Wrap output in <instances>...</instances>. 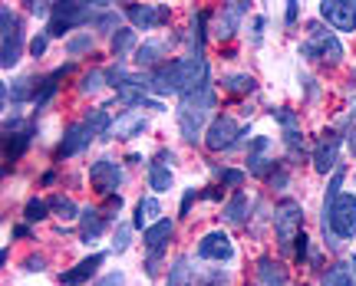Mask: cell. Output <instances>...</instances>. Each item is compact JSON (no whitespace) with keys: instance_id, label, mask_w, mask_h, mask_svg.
Here are the masks:
<instances>
[{"instance_id":"obj_1","label":"cell","mask_w":356,"mask_h":286,"mask_svg":"<svg viewBox=\"0 0 356 286\" xmlns=\"http://www.w3.org/2000/svg\"><path fill=\"white\" fill-rule=\"evenodd\" d=\"M211 109H215V86H211V79L181 96L178 128H181V138H185V142H198V138H202V128H204V122H208V112H211Z\"/></svg>"},{"instance_id":"obj_2","label":"cell","mask_w":356,"mask_h":286,"mask_svg":"<svg viewBox=\"0 0 356 286\" xmlns=\"http://www.w3.org/2000/svg\"><path fill=\"white\" fill-rule=\"evenodd\" d=\"M356 234V198L353 194H340L333 204H323V237L327 247H340V240Z\"/></svg>"},{"instance_id":"obj_3","label":"cell","mask_w":356,"mask_h":286,"mask_svg":"<svg viewBox=\"0 0 356 286\" xmlns=\"http://www.w3.org/2000/svg\"><path fill=\"white\" fill-rule=\"evenodd\" d=\"M106 7V3H76V0H66V3H53V13H50V30L47 37H63L66 30L73 26H83L92 20V13Z\"/></svg>"},{"instance_id":"obj_4","label":"cell","mask_w":356,"mask_h":286,"mask_svg":"<svg viewBox=\"0 0 356 286\" xmlns=\"http://www.w3.org/2000/svg\"><path fill=\"white\" fill-rule=\"evenodd\" d=\"M300 221H304V211L297 201H280L277 211H274V227H277V240L284 250H291V244H297L300 237Z\"/></svg>"},{"instance_id":"obj_5","label":"cell","mask_w":356,"mask_h":286,"mask_svg":"<svg viewBox=\"0 0 356 286\" xmlns=\"http://www.w3.org/2000/svg\"><path fill=\"white\" fill-rule=\"evenodd\" d=\"M0 24H3V50H0V66L10 69L20 62V50H24V30H20V20L13 17L10 7L0 10Z\"/></svg>"},{"instance_id":"obj_6","label":"cell","mask_w":356,"mask_h":286,"mask_svg":"<svg viewBox=\"0 0 356 286\" xmlns=\"http://www.w3.org/2000/svg\"><path fill=\"white\" fill-rule=\"evenodd\" d=\"M241 138H248V135L238 128V122L231 115H218L215 122L208 125V132H204V145L211 151H228V149H238Z\"/></svg>"},{"instance_id":"obj_7","label":"cell","mask_w":356,"mask_h":286,"mask_svg":"<svg viewBox=\"0 0 356 286\" xmlns=\"http://www.w3.org/2000/svg\"><path fill=\"white\" fill-rule=\"evenodd\" d=\"M320 17L340 33H353L356 30V3L353 0H323L320 3Z\"/></svg>"},{"instance_id":"obj_8","label":"cell","mask_w":356,"mask_h":286,"mask_svg":"<svg viewBox=\"0 0 356 286\" xmlns=\"http://www.w3.org/2000/svg\"><path fill=\"white\" fill-rule=\"evenodd\" d=\"M300 56H307V60H323V62H340L343 60V47H340V40L333 37V33H314V37L300 47Z\"/></svg>"},{"instance_id":"obj_9","label":"cell","mask_w":356,"mask_h":286,"mask_svg":"<svg viewBox=\"0 0 356 286\" xmlns=\"http://www.w3.org/2000/svg\"><path fill=\"white\" fill-rule=\"evenodd\" d=\"M89 185L96 187L99 194L113 198L115 191H119V185H122V168L115 162H109V158H102V162H96L89 168Z\"/></svg>"},{"instance_id":"obj_10","label":"cell","mask_w":356,"mask_h":286,"mask_svg":"<svg viewBox=\"0 0 356 286\" xmlns=\"http://www.w3.org/2000/svg\"><path fill=\"white\" fill-rule=\"evenodd\" d=\"M198 257L202 260H231L234 257V244H231V237L225 230H208V234L198 240Z\"/></svg>"},{"instance_id":"obj_11","label":"cell","mask_w":356,"mask_h":286,"mask_svg":"<svg viewBox=\"0 0 356 286\" xmlns=\"http://www.w3.org/2000/svg\"><path fill=\"white\" fill-rule=\"evenodd\" d=\"M126 17L139 30H152V26H162L168 20V7H162V3H129Z\"/></svg>"},{"instance_id":"obj_12","label":"cell","mask_w":356,"mask_h":286,"mask_svg":"<svg viewBox=\"0 0 356 286\" xmlns=\"http://www.w3.org/2000/svg\"><path fill=\"white\" fill-rule=\"evenodd\" d=\"M337 158H340V135L337 132H323L320 135V145L314 149V168L320 174L337 171Z\"/></svg>"},{"instance_id":"obj_13","label":"cell","mask_w":356,"mask_h":286,"mask_svg":"<svg viewBox=\"0 0 356 286\" xmlns=\"http://www.w3.org/2000/svg\"><path fill=\"white\" fill-rule=\"evenodd\" d=\"M89 142H92V132L86 128V122L70 125V128H66V135H63V142H60V149H56V158H70V155L89 149Z\"/></svg>"},{"instance_id":"obj_14","label":"cell","mask_w":356,"mask_h":286,"mask_svg":"<svg viewBox=\"0 0 356 286\" xmlns=\"http://www.w3.org/2000/svg\"><path fill=\"white\" fill-rule=\"evenodd\" d=\"M251 3H225L221 7V17H218V26H215V37L218 40H231L238 33V20L248 13Z\"/></svg>"},{"instance_id":"obj_15","label":"cell","mask_w":356,"mask_h":286,"mask_svg":"<svg viewBox=\"0 0 356 286\" xmlns=\"http://www.w3.org/2000/svg\"><path fill=\"white\" fill-rule=\"evenodd\" d=\"M102 260H106V253H92V257H86V260H79L70 274H60V283H66V286H79V283H86L89 276L96 274L102 267Z\"/></svg>"},{"instance_id":"obj_16","label":"cell","mask_w":356,"mask_h":286,"mask_svg":"<svg viewBox=\"0 0 356 286\" xmlns=\"http://www.w3.org/2000/svg\"><path fill=\"white\" fill-rule=\"evenodd\" d=\"M159 221H162V204H159V198H142L139 204H136V221H132V227L149 230V227L159 224Z\"/></svg>"},{"instance_id":"obj_17","label":"cell","mask_w":356,"mask_h":286,"mask_svg":"<svg viewBox=\"0 0 356 286\" xmlns=\"http://www.w3.org/2000/svg\"><path fill=\"white\" fill-rule=\"evenodd\" d=\"M139 132H145V119H142V112H122L113 122L109 138H132V135H139Z\"/></svg>"},{"instance_id":"obj_18","label":"cell","mask_w":356,"mask_h":286,"mask_svg":"<svg viewBox=\"0 0 356 286\" xmlns=\"http://www.w3.org/2000/svg\"><path fill=\"white\" fill-rule=\"evenodd\" d=\"M267 151H270V138L257 135L254 145H251V151H248V171H251V174H264L267 165H274L270 158H267Z\"/></svg>"},{"instance_id":"obj_19","label":"cell","mask_w":356,"mask_h":286,"mask_svg":"<svg viewBox=\"0 0 356 286\" xmlns=\"http://www.w3.org/2000/svg\"><path fill=\"white\" fill-rule=\"evenodd\" d=\"M79 224H83V227H79V237H83L86 244H92V240L102 234V227H106V217H102L96 208H86V211L79 214Z\"/></svg>"},{"instance_id":"obj_20","label":"cell","mask_w":356,"mask_h":286,"mask_svg":"<svg viewBox=\"0 0 356 286\" xmlns=\"http://www.w3.org/2000/svg\"><path fill=\"white\" fill-rule=\"evenodd\" d=\"M257 283L261 286H287V274H284L270 257H261V260H257Z\"/></svg>"},{"instance_id":"obj_21","label":"cell","mask_w":356,"mask_h":286,"mask_svg":"<svg viewBox=\"0 0 356 286\" xmlns=\"http://www.w3.org/2000/svg\"><path fill=\"white\" fill-rule=\"evenodd\" d=\"M320 286H356L353 263H337V267H330V270L323 274V280H320Z\"/></svg>"},{"instance_id":"obj_22","label":"cell","mask_w":356,"mask_h":286,"mask_svg":"<svg viewBox=\"0 0 356 286\" xmlns=\"http://www.w3.org/2000/svg\"><path fill=\"white\" fill-rule=\"evenodd\" d=\"M168 237H172V221L162 217L159 224H152L149 230H142V244H145L149 250H162V244H165Z\"/></svg>"},{"instance_id":"obj_23","label":"cell","mask_w":356,"mask_h":286,"mask_svg":"<svg viewBox=\"0 0 356 286\" xmlns=\"http://www.w3.org/2000/svg\"><path fill=\"white\" fill-rule=\"evenodd\" d=\"M248 211H251V198H248L244 191H238V194L225 204V221H228V224H244Z\"/></svg>"},{"instance_id":"obj_24","label":"cell","mask_w":356,"mask_h":286,"mask_svg":"<svg viewBox=\"0 0 356 286\" xmlns=\"http://www.w3.org/2000/svg\"><path fill=\"white\" fill-rule=\"evenodd\" d=\"M30 145V132H7V149H3V158L7 162H17L20 155Z\"/></svg>"},{"instance_id":"obj_25","label":"cell","mask_w":356,"mask_h":286,"mask_svg":"<svg viewBox=\"0 0 356 286\" xmlns=\"http://www.w3.org/2000/svg\"><path fill=\"white\" fill-rule=\"evenodd\" d=\"M188 283H195V276H191V270H188V257H175L165 286H188Z\"/></svg>"},{"instance_id":"obj_26","label":"cell","mask_w":356,"mask_h":286,"mask_svg":"<svg viewBox=\"0 0 356 286\" xmlns=\"http://www.w3.org/2000/svg\"><path fill=\"white\" fill-rule=\"evenodd\" d=\"M221 86L228 89V92H254L257 83H254V76H248V73H231L221 79Z\"/></svg>"},{"instance_id":"obj_27","label":"cell","mask_w":356,"mask_h":286,"mask_svg":"<svg viewBox=\"0 0 356 286\" xmlns=\"http://www.w3.org/2000/svg\"><path fill=\"white\" fill-rule=\"evenodd\" d=\"M86 128L92 132V138H99V135H109L113 132V125H109V115H106V109H92L86 119Z\"/></svg>"},{"instance_id":"obj_28","label":"cell","mask_w":356,"mask_h":286,"mask_svg":"<svg viewBox=\"0 0 356 286\" xmlns=\"http://www.w3.org/2000/svg\"><path fill=\"white\" fill-rule=\"evenodd\" d=\"M149 187H152V191H172V171H168L165 165H152Z\"/></svg>"},{"instance_id":"obj_29","label":"cell","mask_w":356,"mask_h":286,"mask_svg":"<svg viewBox=\"0 0 356 286\" xmlns=\"http://www.w3.org/2000/svg\"><path fill=\"white\" fill-rule=\"evenodd\" d=\"M50 208H53L56 214H60L63 221H76L79 214H83V211L76 208V204H73V201H70V198H60V194H56V198L50 201Z\"/></svg>"},{"instance_id":"obj_30","label":"cell","mask_w":356,"mask_h":286,"mask_svg":"<svg viewBox=\"0 0 356 286\" xmlns=\"http://www.w3.org/2000/svg\"><path fill=\"white\" fill-rule=\"evenodd\" d=\"M132 43H136V33H132V30H115L113 33V53L115 56H126V50H132Z\"/></svg>"},{"instance_id":"obj_31","label":"cell","mask_w":356,"mask_h":286,"mask_svg":"<svg viewBox=\"0 0 356 286\" xmlns=\"http://www.w3.org/2000/svg\"><path fill=\"white\" fill-rule=\"evenodd\" d=\"M159 56H162V43H142L139 50H136V60H139V66H152Z\"/></svg>"},{"instance_id":"obj_32","label":"cell","mask_w":356,"mask_h":286,"mask_svg":"<svg viewBox=\"0 0 356 286\" xmlns=\"http://www.w3.org/2000/svg\"><path fill=\"white\" fill-rule=\"evenodd\" d=\"M102 83H106V73H99V69H92V73H86L83 79H79V92H99Z\"/></svg>"},{"instance_id":"obj_33","label":"cell","mask_w":356,"mask_h":286,"mask_svg":"<svg viewBox=\"0 0 356 286\" xmlns=\"http://www.w3.org/2000/svg\"><path fill=\"white\" fill-rule=\"evenodd\" d=\"M24 217L30 221V224H40V221H47V204L43 201H26V208H24Z\"/></svg>"},{"instance_id":"obj_34","label":"cell","mask_w":356,"mask_h":286,"mask_svg":"<svg viewBox=\"0 0 356 286\" xmlns=\"http://www.w3.org/2000/svg\"><path fill=\"white\" fill-rule=\"evenodd\" d=\"M228 283V274L225 270H204L198 280H195V286H225Z\"/></svg>"},{"instance_id":"obj_35","label":"cell","mask_w":356,"mask_h":286,"mask_svg":"<svg viewBox=\"0 0 356 286\" xmlns=\"http://www.w3.org/2000/svg\"><path fill=\"white\" fill-rule=\"evenodd\" d=\"M86 50H92V37H89V33H83V37L66 43V53H70V56H79V53H86Z\"/></svg>"},{"instance_id":"obj_36","label":"cell","mask_w":356,"mask_h":286,"mask_svg":"<svg viewBox=\"0 0 356 286\" xmlns=\"http://www.w3.org/2000/svg\"><path fill=\"white\" fill-rule=\"evenodd\" d=\"M274 115H277V122L284 125V132H291V128H300V125H297V115H293L291 109H277Z\"/></svg>"},{"instance_id":"obj_37","label":"cell","mask_w":356,"mask_h":286,"mask_svg":"<svg viewBox=\"0 0 356 286\" xmlns=\"http://www.w3.org/2000/svg\"><path fill=\"white\" fill-rule=\"evenodd\" d=\"M129 234H132L129 227H119V230H115V240H113V250H115V253H122V250L129 247Z\"/></svg>"},{"instance_id":"obj_38","label":"cell","mask_w":356,"mask_h":286,"mask_svg":"<svg viewBox=\"0 0 356 286\" xmlns=\"http://www.w3.org/2000/svg\"><path fill=\"white\" fill-rule=\"evenodd\" d=\"M244 181V171H234V168H231V171H221V185L225 187H238Z\"/></svg>"},{"instance_id":"obj_39","label":"cell","mask_w":356,"mask_h":286,"mask_svg":"<svg viewBox=\"0 0 356 286\" xmlns=\"http://www.w3.org/2000/svg\"><path fill=\"white\" fill-rule=\"evenodd\" d=\"M96 26H99V30H113V26H115V13H99Z\"/></svg>"},{"instance_id":"obj_40","label":"cell","mask_w":356,"mask_h":286,"mask_svg":"<svg viewBox=\"0 0 356 286\" xmlns=\"http://www.w3.org/2000/svg\"><path fill=\"white\" fill-rule=\"evenodd\" d=\"M43 50H47V33H43V37H37L33 43H30V53H33V56H43Z\"/></svg>"},{"instance_id":"obj_41","label":"cell","mask_w":356,"mask_h":286,"mask_svg":"<svg viewBox=\"0 0 356 286\" xmlns=\"http://www.w3.org/2000/svg\"><path fill=\"white\" fill-rule=\"evenodd\" d=\"M30 13H37V17H50L53 3H30Z\"/></svg>"},{"instance_id":"obj_42","label":"cell","mask_w":356,"mask_h":286,"mask_svg":"<svg viewBox=\"0 0 356 286\" xmlns=\"http://www.w3.org/2000/svg\"><path fill=\"white\" fill-rule=\"evenodd\" d=\"M96 286H122V274H109V276H102Z\"/></svg>"},{"instance_id":"obj_43","label":"cell","mask_w":356,"mask_h":286,"mask_svg":"<svg viewBox=\"0 0 356 286\" xmlns=\"http://www.w3.org/2000/svg\"><path fill=\"white\" fill-rule=\"evenodd\" d=\"M293 257H297V260H304L307 257V237L304 234L297 237V250H293Z\"/></svg>"},{"instance_id":"obj_44","label":"cell","mask_w":356,"mask_h":286,"mask_svg":"<svg viewBox=\"0 0 356 286\" xmlns=\"http://www.w3.org/2000/svg\"><path fill=\"white\" fill-rule=\"evenodd\" d=\"M26 270H30V274H40V270H43V257H30V260L24 263Z\"/></svg>"},{"instance_id":"obj_45","label":"cell","mask_w":356,"mask_h":286,"mask_svg":"<svg viewBox=\"0 0 356 286\" xmlns=\"http://www.w3.org/2000/svg\"><path fill=\"white\" fill-rule=\"evenodd\" d=\"M297 7H300V3H287V24H293V20H297Z\"/></svg>"},{"instance_id":"obj_46","label":"cell","mask_w":356,"mask_h":286,"mask_svg":"<svg viewBox=\"0 0 356 286\" xmlns=\"http://www.w3.org/2000/svg\"><path fill=\"white\" fill-rule=\"evenodd\" d=\"M346 138H350V151H353V158H356V128H353V132H350Z\"/></svg>"},{"instance_id":"obj_47","label":"cell","mask_w":356,"mask_h":286,"mask_svg":"<svg viewBox=\"0 0 356 286\" xmlns=\"http://www.w3.org/2000/svg\"><path fill=\"white\" fill-rule=\"evenodd\" d=\"M350 112H353V119H356V99H353V106H350Z\"/></svg>"}]
</instances>
